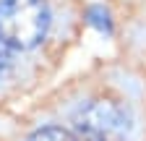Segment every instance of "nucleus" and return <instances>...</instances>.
Instances as JSON below:
<instances>
[{"label": "nucleus", "instance_id": "f257e3e1", "mask_svg": "<svg viewBox=\"0 0 146 141\" xmlns=\"http://www.w3.org/2000/svg\"><path fill=\"white\" fill-rule=\"evenodd\" d=\"M47 0H0V42L11 50H34L50 31Z\"/></svg>", "mask_w": 146, "mask_h": 141}, {"label": "nucleus", "instance_id": "f03ea898", "mask_svg": "<svg viewBox=\"0 0 146 141\" xmlns=\"http://www.w3.org/2000/svg\"><path fill=\"white\" fill-rule=\"evenodd\" d=\"M131 133V112L115 99H91L73 115L78 141H123Z\"/></svg>", "mask_w": 146, "mask_h": 141}, {"label": "nucleus", "instance_id": "7ed1b4c3", "mask_svg": "<svg viewBox=\"0 0 146 141\" xmlns=\"http://www.w3.org/2000/svg\"><path fill=\"white\" fill-rule=\"evenodd\" d=\"M26 141H78L70 131H65L63 126H42L36 128Z\"/></svg>", "mask_w": 146, "mask_h": 141}, {"label": "nucleus", "instance_id": "20e7f679", "mask_svg": "<svg viewBox=\"0 0 146 141\" xmlns=\"http://www.w3.org/2000/svg\"><path fill=\"white\" fill-rule=\"evenodd\" d=\"M86 21L94 26L99 34H112V19H110V11L104 8V5H91L89 11H86Z\"/></svg>", "mask_w": 146, "mask_h": 141}, {"label": "nucleus", "instance_id": "39448f33", "mask_svg": "<svg viewBox=\"0 0 146 141\" xmlns=\"http://www.w3.org/2000/svg\"><path fill=\"white\" fill-rule=\"evenodd\" d=\"M13 68V58H11V47H5L0 42V78H3L8 70Z\"/></svg>", "mask_w": 146, "mask_h": 141}]
</instances>
